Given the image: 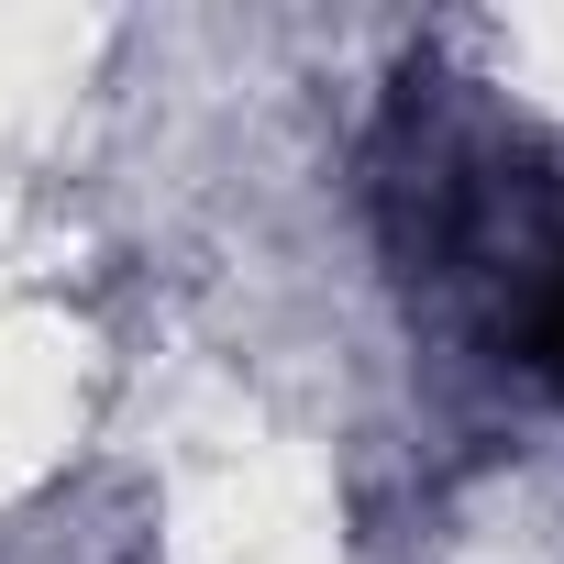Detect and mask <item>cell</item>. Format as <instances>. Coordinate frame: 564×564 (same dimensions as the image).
<instances>
[{
    "label": "cell",
    "mask_w": 564,
    "mask_h": 564,
    "mask_svg": "<svg viewBox=\"0 0 564 564\" xmlns=\"http://www.w3.org/2000/svg\"><path fill=\"white\" fill-rule=\"evenodd\" d=\"M498 344H509V366H520L531 388L564 399V221L531 232V254H520V300L498 311Z\"/></svg>",
    "instance_id": "1"
}]
</instances>
